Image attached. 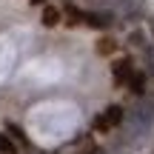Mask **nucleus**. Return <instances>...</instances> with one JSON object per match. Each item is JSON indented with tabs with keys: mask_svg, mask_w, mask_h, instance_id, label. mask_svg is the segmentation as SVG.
<instances>
[{
	"mask_svg": "<svg viewBox=\"0 0 154 154\" xmlns=\"http://www.w3.org/2000/svg\"><path fill=\"white\" fill-rule=\"evenodd\" d=\"M111 11H106V9H97V11H83V23L86 26H91V29H109L111 26Z\"/></svg>",
	"mask_w": 154,
	"mask_h": 154,
	"instance_id": "obj_3",
	"label": "nucleus"
},
{
	"mask_svg": "<svg viewBox=\"0 0 154 154\" xmlns=\"http://www.w3.org/2000/svg\"><path fill=\"white\" fill-rule=\"evenodd\" d=\"M97 143H94V137L91 134H80V137H74L72 143H66V146H60L57 149V154H97Z\"/></svg>",
	"mask_w": 154,
	"mask_h": 154,
	"instance_id": "obj_2",
	"label": "nucleus"
},
{
	"mask_svg": "<svg viewBox=\"0 0 154 154\" xmlns=\"http://www.w3.org/2000/svg\"><path fill=\"white\" fill-rule=\"evenodd\" d=\"M63 14H66V23H69V26H80V23H83V11L77 9V6H66Z\"/></svg>",
	"mask_w": 154,
	"mask_h": 154,
	"instance_id": "obj_10",
	"label": "nucleus"
},
{
	"mask_svg": "<svg viewBox=\"0 0 154 154\" xmlns=\"http://www.w3.org/2000/svg\"><path fill=\"white\" fill-rule=\"evenodd\" d=\"M111 74H114L117 86H126L128 77L134 74V63L128 60V57H120V60H114V66H111Z\"/></svg>",
	"mask_w": 154,
	"mask_h": 154,
	"instance_id": "obj_4",
	"label": "nucleus"
},
{
	"mask_svg": "<svg viewBox=\"0 0 154 154\" xmlns=\"http://www.w3.org/2000/svg\"><path fill=\"white\" fill-rule=\"evenodd\" d=\"M126 120V111H123V106H117V103H111V106H106V111L103 114H97L94 117V131H111V128H117L120 123Z\"/></svg>",
	"mask_w": 154,
	"mask_h": 154,
	"instance_id": "obj_1",
	"label": "nucleus"
},
{
	"mask_svg": "<svg viewBox=\"0 0 154 154\" xmlns=\"http://www.w3.org/2000/svg\"><path fill=\"white\" fill-rule=\"evenodd\" d=\"M114 49H117V40L114 37H100L97 40V54H114Z\"/></svg>",
	"mask_w": 154,
	"mask_h": 154,
	"instance_id": "obj_8",
	"label": "nucleus"
},
{
	"mask_svg": "<svg viewBox=\"0 0 154 154\" xmlns=\"http://www.w3.org/2000/svg\"><path fill=\"white\" fill-rule=\"evenodd\" d=\"M32 3H34V6H40V3H46V0H32Z\"/></svg>",
	"mask_w": 154,
	"mask_h": 154,
	"instance_id": "obj_11",
	"label": "nucleus"
},
{
	"mask_svg": "<svg viewBox=\"0 0 154 154\" xmlns=\"http://www.w3.org/2000/svg\"><path fill=\"white\" fill-rule=\"evenodd\" d=\"M146 83H149V74H146V72H134L131 77H128V83H126V86H128V88H131V91L140 97V94H146Z\"/></svg>",
	"mask_w": 154,
	"mask_h": 154,
	"instance_id": "obj_5",
	"label": "nucleus"
},
{
	"mask_svg": "<svg viewBox=\"0 0 154 154\" xmlns=\"http://www.w3.org/2000/svg\"><path fill=\"white\" fill-rule=\"evenodd\" d=\"M6 134H9V137L14 140L17 146H29V137L23 134V128H20V126H14V123H6Z\"/></svg>",
	"mask_w": 154,
	"mask_h": 154,
	"instance_id": "obj_7",
	"label": "nucleus"
},
{
	"mask_svg": "<svg viewBox=\"0 0 154 154\" xmlns=\"http://www.w3.org/2000/svg\"><path fill=\"white\" fill-rule=\"evenodd\" d=\"M60 20H63V11H60V9H54V6H46V9H43V26H46V29L57 26Z\"/></svg>",
	"mask_w": 154,
	"mask_h": 154,
	"instance_id": "obj_6",
	"label": "nucleus"
},
{
	"mask_svg": "<svg viewBox=\"0 0 154 154\" xmlns=\"http://www.w3.org/2000/svg\"><path fill=\"white\" fill-rule=\"evenodd\" d=\"M17 149H20V146H17L6 131H0V154H17Z\"/></svg>",
	"mask_w": 154,
	"mask_h": 154,
	"instance_id": "obj_9",
	"label": "nucleus"
}]
</instances>
